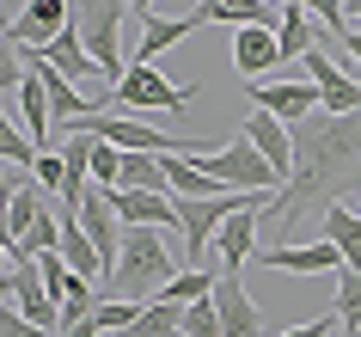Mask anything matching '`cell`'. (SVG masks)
<instances>
[{
    "label": "cell",
    "mask_w": 361,
    "mask_h": 337,
    "mask_svg": "<svg viewBox=\"0 0 361 337\" xmlns=\"http://www.w3.org/2000/svg\"><path fill=\"white\" fill-rule=\"evenodd\" d=\"M349 190H361V111L355 117H324L319 111L306 123H294V172L269 196L264 215L276 221L282 240H294L306 215H324Z\"/></svg>",
    "instance_id": "obj_1"
},
{
    "label": "cell",
    "mask_w": 361,
    "mask_h": 337,
    "mask_svg": "<svg viewBox=\"0 0 361 337\" xmlns=\"http://www.w3.org/2000/svg\"><path fill=\"white\" fill-rule=\"evenodd\" d=\"M171 276H178V264H171L159 227H129V233H123V252H116V270H111L104 300H135V307H147Z\"/></svg>",
    "instance_id": "obj_2"
},
{
    "label": "cell",
    "mask_w": 361,
    "mask_h": 337,
    "mask_svg": "<svg viewBox=\"0 0 361 337\" xmlns=\"http://www.w3.org/2000/svg\"><path fill=\"white\" fill-rule=\"evenodd\" d=\"M123 19H129V0H80L74 6V31L111 86L129 74V61H123Z\"/></svg>",
    "instance_id": "obj_3"
},
{
    "label": "cell",
    "mask_w": 361,
    "mask_h": 337,
    "mask_svg": "<svg viewBox=\"0 0 361 337\" xmlns=\"http://www.w3.org/2000/svg\"><path fill=\"white\" fill-rule=\"evenodd\" d=\"M184 160H196L214 184H227V190H282V172L269 166V160L251 148L245 135H239V141H227V148H214V153H202V148L190 141V148H184Z\"/></svg>",
    "instance_id": "obj_4"
},
{
    "label": "cell",
    "mask_w": 361,
    "mask_h": 337,
    "mask_svg": "<svg viewBox=\"0 0 361 337\" xmlns=\"http://www.w3.org/2000/svg\"><path fill=\"white\" fill-rule=\"evenodd\" d=\"M111 98H116V111H190V86L166 80L147 61H129V74L111 86Z\"/></svg>",
    "instance_id": "obj_5"
},
{
    "label": "cell",
    "mask_w": 361,
    "mask_h": 337,
    "mask_svg": "<svg viewBox=\"0 0 361 337\" xmlns=\"http://www.w3.org/2000/svg\"><path fill=\"white\" fill-rule=\"evenodd\" d=\"M306 80L319 86V111L324 117H355L361 111V74L355 68H343V61H331L324 49H306Z\"/></svg>",
    "instance_id": "obj_6"
},
{
    "label": "cell",
    "mask_w": 361,
    "mask_h": 337,
    "mask_svg": "<svg viewBox=\"0 0 361 337\" xmlns=\"http://www.w3.org/2000/svg\"><path fill=\"white\" fill-rule=\"evenodd\" d=\"M74 129L98 135V141H116L123 153H178L171 135H159L153 123H135V117H123V111H92V117H80Z\"/></svg>",
    "instance_id": "obj_7"
},
{
    "label": "cell",
    "mask_w": 361,
    "mask_h": 337,
    "mask_svg": "<svg viewBox=\"0 0 361 337\" xmlns=\"http://www.w3.org/2000/svg\"><path fill=\"white\" fill-rule=\"evenodd\" d=\"M276 196V190H269ZM269 196H257V203H245L239 215H227L221 221V233H214V258H221V270L227 276H239L245 270V258H257V215L269 208Z\"/></svg>",
    "instance_id": "obj_8"
},
{
    "label": "cell",
    "mask_w": 361,
    "mask_h": 337,
    "mask_svg": "<svg viewBox=\"0 0 361 337\" xmlns=\"http://www.w3.org/2000/svg\"><path fill=\"white\" fill-rule=\"evenodd\" d=\"M80 227H86V240L98 245V258L111 264L116 270V252H123V233H129V227H123V215H116V203H111V190L104 184H92L86 190V196H80Z\"/></svg>",
    "instance_id": "obj_9"
},
{
    "label": "cell",
    "mask_w": 361,
    "mask_h": 337,
    "mask_svg": "<svg viewBox=\"0 0 361 337\" xmlns=\"http://www.w3.org/2000/svg\"><path fill=\"white\" fill-rule=\"evenodd\" d=\"M257 264H264V270H294V276H337V270H343V252L331 240H312V245H264Z\"/></svg>",
    "instance_id": "obj_10"
},
{
    "label": "cell",
    "mask_w": 361,
    "mask_h": 337,
    "mask_svg": "<svg viewBox=\"0 0 361 337\" xmlns=\"http://www.w3.org/2000/svg\"><path fill=\"white\" fill-rule=\"evenodd\" d=\"M74 25V6L68 0H31L19 19H6V43H25V49H43V43Z\"/></svg>",
    "instance_id": "obj_11"
},
{
    "label": "cell",
    "mask_w": 361,
    "mask_h": 337,
    "mask_svg": "<svg viewBox=\"0 0 361 337\" xmlns=\"http://www.w3.org/2000/svg\"><path fill=\"white\" fill-rule=\"evenodd\" d=\"M214 313H221V337H264V319H257V300L245 295L239 276H214Z\"/></svg>",
    "instance_id": "obj_12"
},
{
    "label": "cell",
    "mask_w": 361,
    "mask_h": 337,
    "mask_svg": "<svg viewBox=\"0 0 361 337\" xmlns=\"http://www.w3.org/2000/svg\"><path fill=\"white\" fill-rule=\"evenodd\" d=\"M123 227H159V233H178V196L171 190H111Z\"/></svg>",
    "instance_id": "obj_13"
},
{
    "label": "cell",
    "mask_w": 361,
    "mask_h": 337,
    "mask_svg": "<svg viewBox=\"0 0 361 337\" xmlns=\"http://www.w3.org/2000/svg\"><path fill=\"white\" fill-rule=\"evenodd\" d=\"M251 111H269V117H282L288 129L294 123H306V117H319V86L312 80H282V86H251Z\"/></svg>",
    "instance_id": "obj_14"
},
{
    "label": "cell",
    "mask_w": 361,
    "mask_h": 337,
    "mask_svg": "<svg viewBox=\"0 0 361 337\" xmlns=\"http://www.w3.org/2000/svg\"><path fill=\"white\" fill-rule=\"evenodd\" d=\"M245 141L257 153H264L269 166L282 172V184H288V172H294V129H288L282 117H269V111H251L245 117Z\"/></svg>",
    "instance_id": "obj_15"
},
{
    "label": "cell",
    "mask_w": 361,
    "mask_h": 337,
    "mask_svg": "<svg viewBox=\"0 0 361 337\" xmlns=\"http://www.w3.org/2000/svg\"><path fill=\"white\" fill-rule=\"evenodd\" d=\"M56 153H61V172H68V184H61V203L80 208V196L92 190V135H86V129H68V135L56 141Z\"/></svg>",
    "instance_id": "obj_16"
},
{
    "label": "cell",
    "mask_w": 361,
    "mask_h": 337,
    "mask_svg": "<svg viewBox=\"0 0 361 337\" xmlns=\"http://www.w3.org/2000/svg\"><path fill=\"white\" fill-rule=\"evenodd\" d=\"M196 25H282V6H269V0H202L196 6Z\"/></svg>",
    "instance_id": "obj_17"
},
{
    "label": "cell",
    "mask_w": 361,
    "mask_h": 337,
    "mask_svg": "<svg viewBox=\"0 0 361 337\" xmlns=\"http://www.w3.org/2000/svg\"><path fill=\"white\" fill-rule=\"evenodd\" d=\"M31 56H43V61H49V68H56L61 80H74V86L98 74V61L86 56V43H80V31H74V25H68V31H56V37L43 43V49H31Z\"/></svg>",
    "instance_id": "obj_18"
},
{
    "label": "cell",
    "mask_w": 361,
    "mask_h": 337,
    "mask_svg": "<svg viewBox=\"0 0 361 337\" xmlns=\"http://www.w3.org/2000/svg\"><path fill=\"white\" fill-rule=\"evenodd\" d=\"M13 111H19L25 135H31L37 148H56V135H49V123H56V117H49V93H43V80L31 74V68H25V86L13 93Z\"/></svg>",
    "instance_id": "obj_19"
},
{
    "label": "cell",
    "mask_w": 361,
    "mask_h": 337,
    "mask_svg": "<svg viewBox=\"0 0 361 337\" xmlns=\"http://www.w3.org/2000/svg\"><path fill=\"white\" fill-rule=\"evenodd\" d=\"M196 31V13L190 19H166V13H147L141 19V43H135V61H147L153 68V56H166V49H178V43Z\"/></svg>",
    "instance_id": "obj_20"
},
{
    "label": "cell",
    "mask_w": 361,
    "mask_h": 337,
    "mask_svg": "<svg viewBox=\"0 0 361 337\" xmlns=\"http://www.w3.org/2000/svg\"><path fill=\"white\" fill-rule=\"evenodd\" d=\"M324 221V240L343 252V270H361V208H349V203H331L319 215Z\"/></svg>",
    "instance_id": "obj_21"
},
{
    "label": "cell",
    "mask_w": 361,
    "mask_h": 337,
    "mask_svg": "<svg viewBox=\"0 0 361 337\" xmlns=\"http://www.w3.org/2000/svg\"><path fill=\"white\" fill-rule=\"evenodd\" d=\"M276 31H269V25H245V31H239V37H233V68H239V74H264V68H276Z\"/></svg>",
    "instance_id": "obj_22"
},
{
    "label": "cell",
    "mask_w": 361,
    "mask_h": 337,
    "mask_svg": "<svg viewBox=\"0 0 361 337\" xmlns=\"http://www.w3.org/2000/svg\"><path fill=\"white\" fill-rule=\"evenodd\" d=\"M178 331H184V307H171V300L153 295V300H147V307H141V313H135L116 337H178Z\"/></svg>",
    "instance_id": "obj_23"
},
{
    "label": "cell",
    "mask_w": 361,
    "mask_h": 337,
    "mask_svg": "<svg viewBox=\"0 0 361 337\" xmlns=\"http://www.w3.org/2000/svg\"><path fill=\"white\" fill-rule=\"evenodd\" d=\"M159 166H166L171 196H221V190H227V184H214L196 160H184V153H159Z\"/></svg>",
    "instance_id": "obj_24"
},
{
    "label": "cell",
    "mask_w": 361,
    "mask_h": 337,
    "mask_svg": "<svg viewBox=\"0 0 361 337\" xmlns=\"http://www.w3.org/2000/svg\"><path fill=\"white\" fill-rule=\"evenodd\" d=\"M37 153H43V148L25 135L19 111H6V98H0V160H6V166H19V172H31V166H37Z\"/></svg>",
    "instance_id": "obj_25"
},
{
    "label": "cell",
    "mask_w": 361,
    "mask_h": 337,
    "mask_svg": "<svg viewBox=\"0 0 361 337\" xmlns=\"http://www.w3.org/2000/svg\"><path fill=\"white\" fill-rule=\"evenodd\" d=\"M312 43H319V37H312V25H306L300 0H288V6H282V25H276V56H282V61H300Z\"/></svg>",
    "instance_id": "obj_26"
},
{
    "label": "cell",
    "mask_w": 361,
    "mask_h": 337,
    "mask_svg": "<svg viewBox=\"0 0 361 337\" xmlns=\"http://www.w3.org/2000/svg\"><path fill=\"white\" fill-rule=\"evenodd\" d=\"M116 190H171L159 153H123V178H116Z\"/></svg>",
    "instance_id": "obj_27"
},
{
    "label": "cell",
    "mask_w": 361,
    "mask_h": 337,
    "mask_svg": "<svg viewBox=\"0 0 361 337\" xmlns=\"http://www.w3.org/2000/svg\"><path fill=\"white\" fill-rule=\"evenodd\" d=\"M202 295H214V270L202 264V270H178V276L159 288V300H171V307H190V300H202Z\"/></svg>",
    "instance_id": "obj_28"
},
{
    "label": "cell",
    "mask_w": 361,
    "mask_h": 337,
    "mask_svg": "<svg viewBox=\"0 0 361 337\" xmlns=\"http://www.w3.org/2000/svg\"><path fill=\"white\" fill-rule=\"evenodd\" d=\"M331 313L343 319V331H361V270H337V300Z\"/></svg>",
    "instance_id": "obj_29"
},
{
    "label": "cell",
    "mask_w": 361,
    "mask_h": 337,
    "mask_svg": "<svg viewBox=\"0 0 361 337\" xmlns=\"http://www.w3.org/2000/svg\"><path fill=\"white\" fill-rule=\"evenodd\" d=\"M116 178H123V148H116V141H98V135H92V184L116 190Z\"/></svg>",
    "instance_id": "obj_30"
},
{
    "label": "cell",
    "mask_w": 361,
    "mask_h": 337,
    "mask_svg": "<svg viewBox=\"0 0 361 337\" xmlns=\"http://www.w3.org/2000/svg\"><path fill=\"white\" fill-rule=\"evenodd\" d=\"M184 337H221V313H214V295L190 300L184 307Z\"/></svg>",
    "instance_id": "obj_31"
},
{
    "label": "cell",
    "mask_w": 361,
    "mask_h": 337,
    "mask_svg": "<svg viewBox=\"0 0 361 337\" xmlns=\"http://www.w3.org/2000/svg\"><path fill=\"white\" fill-rule=\"evenodd\" d=\"M25 86V61H19V43H6V31H0V98L19 93Z\"/></svg>",
    "instance_id": "obj_32"
},
{
    "label": "cell",
    "mask_w": 361,
    "mask_h": 337,
    "mask_svg": "<svg viewBox=\"0 0 361 337\" xmlns=\"http://www.w3.org/2000/svg\"><path fill=\"white\" fill-rule=\"evenodd\" d=\"M0 337H56V331L31 325V319H25L19 307H6V300H0Z\"/></svg>",
    "instance_id": "obj_33"
},
{
    "label": "cell",
    "mask_w": 361,
    "mask_h": 337,
    "mask_svg": "<svg viewBox=\"0 0 361 337\" xmlns=\"http://www.w3.org/2000/svg\"><path fill=\"white\" fill-rule=\"evenodd\" d=\"M31 178H37L43 190H61V184H68V172H61V153H56V148H43V153H37V166H31Z\"/></svg>",
    "instance_id": "obj_34"
},
{
    "label": "cell",
    "mask_w": 361,
    "mask_h": 337,
    "mask_svg": "<svg viewBox=\"0 0 361 337\" xmlns=\"http://www.w3.org/2000/svg\"><path fill=\"white\" fill-rule=\"evenodd\" d=\"M337 325H343L337 313H319V319H306V325H288L282 337H337Z\"/></svg>",
    "instance_id": "obj_35"
},
{
    "label": "cell",
    "mask_w": 361,
    "mask_h": 337,
    "mask_svg": "<svg viewBox=\"0 0 361 337\" xmlns=\"http://www.w3.org/2000/svg\"><path fill=\"white\" fill-rule=\"evenodd\" d=\"M343 68H355V74H361V25L343 31Z\"/></svg>",
    "instance_id": "obj_36"
},
{
    "label": "cell",
    "mask_w": 361,
    "mask_h": 337,
    "mask_svg": "<svg viewBox=\"0 0 361 337\" xmlns=\"http://www.w3.org/2000/svg\"><path fill=\"white\" fill-rule=\"evenodd\" d=\"M19 295V264H13V270H0V300H13Z\"/></svg>",
    "instance_id": "obj_37"
},
{
    "label": "cell",
    "mask_w": 361,
    "mask_h": 337,
    "mask_svg": "<svg viewBox=\"0 0 361 337\" xmlns=\"http://www.w3.org/2000/svg\"><path fill=\"white\" fill-rule=\"evenodd\" d=\"M25 178H13V166H6V160H0V196H13V190H19Z\"/></svg>",
    "instance_id": "obj_38"
},
{
    "label": "cell",
    "mask_w": 361,
    "mask_h": 337,
    "mask_svg": "<svg viewBox=\"0 0 361 337\" xmlns=\"http://www.w3.org/2000/svg\"><path fill=\"white\" fill-rule=\"evenodd\" d=\"M343 19H349V25H361V0H343Z\"/></svg>",
    "instance_id": "obj_39"
},
{
    "label": "cell",
    "mask_w": 361,
    "mask_h": 337,
    "mask_svg": "<svg viewBox=\"0 0 361 337\" xmlns=\"http://www.w3.org/2000/svg\"><path fill=\"white\" fill-rule=\"evenodd\" d=\"M129 13H135V19H147V13H153V0H129Z\"/></svg>",
    "instance_id": "obj_40"
},
{
    "label": "cell",
    "mask_w": 361,
    "mask_h": 337,
    "mask_svg": "<svg viewBox=\"0 0 361 337\" xmlns=\"http://www.w3.org/2000/svg\"><path fill=\"white\" fill-rule=\"evenodd\" d=\"M13 264H19V258H13V245H0V270H13Z\"/></svg>",
    "instance_id": "obj_41"
},
{
    "label": "cell",
    "mask_w": 361,
    "mask_h": 337,
    "mask_svg": "<svg viewBox=\"0 0 361 337\" xmlns=\"http://www.w3.org/2000/svg\"><path fill=\"white\" fill-rule=\"evenodd\" d=\"M276 6H288V0H276Z\"/></svg>",
    "instance_id": "obj_42"
}]
</instances>
